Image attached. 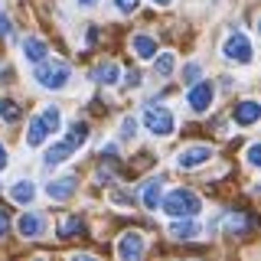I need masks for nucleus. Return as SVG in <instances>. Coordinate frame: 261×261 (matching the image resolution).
Listing matches in <instances>:
<instances>
[{
  "mask_svg": "<svg viewBox=\"0 0 261 261\" xmlns=\"http://www.w3.org/2000/svg\"><path fill=\"white\" fill-rule=\"evenodd\" d=\"M16 228H20V235H27V239H36V235H43V219H39L36 212H23Z\"/></svg>",
  "mask_w": 261,
  "mask_h": 261,
  "instance_id": "f8f14e48",
  "label": "nucleus"
},
{
  "mask_svg": "<svg viewBox=\"0 0 261 261\" xmlns=\"http://www.w3.org/2000/svg\"><path fill=\"white\" fill-rule=\"evenodd\" d=\"M7 228H10V219H7L4 212H0V235H7Z\"/></svg>",
  "mask_w": 261,
  "mask_h": 261,
  "instance_id": "7c9ffc66",
  "label": "nucleus"
},
{
  "mask_svg": "<svg viewBox=\"0 0 261 261\" xmlns=\"http://www.w3.org/2000/svg\"><path fill=\"white\" fill-rule=\"evenodd\" d=\"M10 196L16 202H23V206H27V202H33V196H36V186L30 183V179H23V183H16L13 190H10Z\"/></svg>",
  "mask_w": 261,
  "mask_h": 261,
  "instance_id": "6ab92c4d",
  "label": "nucleus"
},
{
  "mask_svg": "<svg viewBox=\"0 0 261 261\" xmlns=\"http://www.w3.org/2000/svg\"><path fill=\"white\" fill-rule=\"evenodd\" d=\"M121 134H124V137H134L137 134V121L134 118H124V121H121Z\"/></svg>",
  "mask_w": 261,
  "mask_h": 261,
  "instance_id": "a878e982",
  "label": "nucleus"
},
{
  "mask_svg": "<svg viewBox=\"0 0 261 261\" xmlns=\"http://www.w3.org/2000/svg\"><path fill=\"white\" fill-rule=\"evenodd\" d=\"M212 150L206 144H196V147H186V150H179V170H196L202 167V163H209Z\"/></svg>",
  "mask_w": 261,
  "mask_h": 261,
  "instance_id": "39448f33",
  "label": "nucleus"
},
{
  "mask_svg": "<svg viewBox=\"0 0 261 261\" xmlns=\"http://www.w3.org/2000/svg\"><path fill=\"white\" fill-rule=\"evenodd\" d=\"M0 118L4 121H20V108H16V101H0Z\"/></svg>",
  "mask_w": 261,
  "mask_h": 261,
  "instance_id": "5701e85b",
  "label": "nucleus"
},
{
  "mask_svg": "<svg viewBox=\"0 0 261 261\" xmlns=\"http://www.w3.org/2000/svg\"><path fill=\"white\" fill-rule=\"evenodd\" d=\"M153 4H157V7H167V4H170V0H153Z\"/></svg>",
  "mask_w": 261,
  "mask_h": 261,
  "instance_id": "72a5a7b5",
  "label": "nucleus"
},
{
  "mask_svg": "<svg viewBox=\"0 0 261 261\" xmlns=\"http://www.w3.org/2000/svg\"><path fill=\"white\" fill-rule=\"evenodd\" d=\"M137 4H141V0H114V7H118L121 13H134Z\"/></svg>",
  "mask_w": 261,
  "mask_h": 261,
  "instance_id": "bb28decb",
  "label": "nucleus"
},
{
  "mask_svg": "<svg viewBox=\"0 0 261 261\" xmlns=\"http://www.w3.org/2000/svg\"><path fill=\"white\" fill-rule=\"evenodd\" d=\"M7 167V150H4V144H0V170Z\"/></svg>",
  "mask_w": 261,
  "mask_h": 261,
  "instance_id": "2f4dec72",
  "label": "nucleus"
},
{
  "mask_svg": "<svg viewBox=\"0 0 261 261\" xmlns=\"http://www.w3.org/2000/svg\"><path fill=\"white\" fill-rule=\"evenodd\" d=\"M39 118H43V124L49 127V134H53V130H59V124H62V114H59V108H46L43 114H39Z\"/></svg>",
  "mask_w": 261,
  "mask_h": 261,
  "instance_id": "412c9836",
  "label": "nucleus"
},
{
  "mask_svg": "<svg viewBox=\"0 0 261 261\" xmlns=\"http://www.w3.org/2000/svg\"><path fill=\"white\" fill-rule=\"evenodd\" d=\"M212 82H193V88H190V98H186V101H190V108L193 111H206L209 105H212Z\"/></svg>",
  "mask_w": 261,
  "mask_h": 261,
  "instance_id": "423d86ee",
  "label": "nucleus"
},
{
  "mask_svg": "<svg viewBox=\"0 0 261 261\" xmlns=\"http://www.w3.org/2000/svg\"><path fill=\"white\" fill-rule=\"evenodd\" d=\"M124 82H127L130 88H137V85H141V75H137V72H127V75H124Z\"/></svg>",
  "mask_w": 261,
  "mask_h": 261,
  "instance_id": "c85d7f7f",
  "label": "nucleus"
},
{
  "mask_svg": "<svg viewBox=\"0 0 261 261\" xmlns=\"http://www.w3.org/2000/svg\"><path fill=\"white\" fill-rule=\"evenodd\" d=\"M153 69H157V75H173V69H176V56L173 53H160V59L153 62Z\"/></svg>",
  "mask_w": 261,
  "mask_h": 261,
  "instance_id": "aec40b11",
  "label": "nucleus"
},
{
  "mask_svg": "<svg viewBox=\"0 0 261 261\" xmlns=\"http://www.w3.org/2000/svg\"><path fill=\"white\" fill-rule=\"evenodd\" d=\"M0 36H10V20L0 13Z\"/></svg>",
  "mask_w": 261,
  "mask_h": 261,
  "instance_id": "c756f323",
  "label": "nucleus"
},
{
  "mask_svg": "<svg viewBox=\"0 0 261 261\" xmlns=\"http://www.w3.org/2000/svg\"><path fill=\"white\" fill-rule=\"evenodd\" d=\"M46 137H49V127L43 124V118H33V121H30V134H27V144H30V147H39V144L46 141Z\"/></svg>",
  "mask_w": 261,
  "mask_h": 261,
  "instance_id": "dca6fc26",
  "label": "nucleus"
},
{
  "mask_svg": "<svg viewBox=\"0 0 261 261\" xmlns=\"http://www.w3.org/2000/svg\"><path fill=\"white\" fill-rule=\"evenodd\" d=\"M39 82L43 88H53V92H59V88H65L69 85V79H72V69L65 62H39L36 65V75H33Z\"/></svg>",
  "mask_w": 261,
  "mask_h": 261,
  "instance_id": "f03ea898",
  "label": "nucleus"
},
{
  "mask_svg": "<svg viewBox=\"0 0 261 261\" xmlns=\"http://www.w3.org/2000/svg\"><path fill=\"white\" fill-rule=\"evenodd\" d=\"M72 150H75V144H72V141H59V144H53V147H49V150H46V167H56V163H65V160H69L72 157Z\"/></svg>",
  "mask_w": 261,
  "mask_h": 261,
  "instance_id": "9b49d317",
  "label": "nucleus"
},
{
  "mask_svg": "<svg viewBox=\"0 0 261 261\" xmlns=\"http://www.w3.org/2000/svg\"><path fill=\"white\" fill-rule=\"evenodd\" d=\"M79 4H82V7H95V0H79Z\"/></svg>",
  "mask_w": 261,
  "mask_h": 261,
  "instance_id": "473e14b6",
  "label": "nucleus"
},
{
  "mask_svg": "<svg viewBox=\"0 0 261 261\" xmlns=\"http://www.w3.org/2000/svg\"><path fill=\"white\" fill-rule=\"evenodd\" d=\"M134 53L141 56V59H153V56H157V39H150V36H134Z\"/></svg>",
  "mask_w": 261,
  "mask_h": 261,
  "instance_id": "f3484780",
  "label": "nucleus"
},
{
  "mask_svg": "<svg viewBox=\"0 0 261 261\" xmlns=\"http://www.w3.org/2000/svg\"><path fill=\"white\" fill-rule=\"evenodd\" d=\"M222 53H225V59H235V62H245V65L255 59V53H251V43L242 36V33H235V36H228V39H225Z\"/></svg>",
  "mask_w": 261,
  "mask_h": 261,
  "instance_id": "20e7f679",
  "label": "nucleus"
},
{
  "mask_svg": "<svg viewBox=\"0 0 261 261\" xmlns=\"http://www.w3.org/2000/svg\"><path fill=\"white\" fill-rule=\"evenodd\" d=\"M160 199H163V179H147L144 183V206L147 209H157L160 206Z\"/></svg>",
  "mask_w": 261,
  "mask_h": 261,
  "instance_id": "4468645a",
  "label": "nucleus"
},
{
  "mask_svg": "<svg viewBox=\"0 0 261 261\" xmlns=\"http://www.w3.org/2000/svg\"><path fill=\"white\" fill-rule=\"evenodd\" d=\"M232 114H235V124L251 127V124H255V121L261 118V105H258V101H239Z\"/></svg>",
  "mask_w": 261,
  "mask_h": 261,
  "instance_id": "1a4fd4ad",
  "label": "nucleus"
},
{
  "mask_svg": "<svg viewBox=\"0 0 261 261\" xmlns=\"http://www.w3.org/2000/svg\"><path fill=\"white\" fill-rule=\"evenodd\" d=\"M75 190H79V179L75 176H62V179H53V183L46 186V196L56 199V202H62V199H72Z\"/></svg>",
  "mask_w": 261,
  "mask_h": 261,
  "instance_id": "0eeeda50",
  "label": "nucleus"
},
{
  "mask_svg": "<svg viewBox=\"0 0 261 261\" xmlns=\"http://www.w3.org/2000/svg\"><path fill=\"white\" fill-rule=\"evenodd\" d=\"M118 255L124 258V261H137L144 255V239L137 232H127V235H121V242H118Z\"/></svg>",
  "mask_w": 261,
  "mask_h": 261,
  "instance_id": "6e6552de",
  "label": "nucleus"
},
{
  "mask_svg": "<svg viewBox=\"0 0 261 261\" xmlns=\"http://www.w3.org/2000/svg\"><path fill=\"white\" fill-rule=\"evenodd\" d=\"M46 53H49V46L39 36H27V39H23V56H27L30 62H43Z\"/></svg>",
  "mask_w": 261,
  "mask_h": 261,
  "instance_id": "ddd939ff",
  "label": "nucleus"
},
{
  "mask_svg": "<svg viewBox=\"0 0 261 261\" xmlns=\"http://www.w3.org/2000/svg\"><path fill=\"white\" fill-rule=\"evenodd\" d=\"M144 127L150 130V134H157V137H170L173 127H176V121H173V114L167 108H147L144 111Z\"/></svg>",
  "mask_w": 261,
  "mask_h": 261,
  "instance_id": "7ed1b4c3",
  "label": "nucleus"
},
{
  "mask_svg": "<svg viewBox=\"0 0 261 261\" xmlns=\"http://www.w3.org/2000/svg\"><path fill=\"white\" fill-rule=\"evenodd\" d=\"M245 157H248V163H251V167H258V163H261V147H258V144H251Z\"/></svg>",
  "mask_w": 261,
  "mask_h": 261,
  "instance_id": "cd10ccee",
  "label": "nucleus"
},
{
  "mask_svg": "<svg viewBox=\"0 0 261 261\" xmlns=\"http://www.w3.org/2000/svg\"><path fill=\"white\" fill-rule=\"evenodd\" d=\"M228 232H245V228H248V219L245 216H228Z\"/></svg>",
  "mask_w": 261,
  "mask_h": 261,
  "instance_id": "b1692460",
  "label": "nucleus"
},
{
  "mask_svg": "<svg viewBox=\"0 0 261 261\" xmlns=\"http://www.w3.org/2000/svg\"><path fill=\"white\" fill-rule=\"evenodd\" d=\"M65 141H72L75 147H82V144L88 141V127H85V124H79V121H75V124L69 127V137H65Z\"/></svg>",
  "mask_w": 261,
  "mask_h": 261,
  "instance_id": "4be33fe9",
  "label": "nucleus"
},
{
  "mask_svg": "<svg viewBox=\"0 0 261 261\" xmlns=\"http://www.w3.org/2000/svg\"><path fill=\"white\" fill-rule=\"evenodd\" d=\"M160 209L167 212V216H173V219H179V216H196V212L202 209V202H199V196H196L193 190H173L170 196H163L160 199Z\"/></svg>",
  "mask_w": 261,
  "mask_h": 261,
  "instance_id": "f257e3e1",
  "label": "nucleus"
},
{
  "mask_svg": "<svg viewBox=\"0 0 261 261\" xmlns=\"http://www.w3.org/2000/svg\"><path fill=\"white\" fill-rule=\"evenodd\" d=\"M118 75H121V69H118L114 62L98 65V69H95V82H101V85H114V82H118Z\"/></svg>",
  "mask_w": 261,
  "mask_h": 261,
  "instance_id": "a211bd4d",
  "label": "nucleus"
},
{
  "mask_svg": "<svg viewBox=\"0 0 261 261\" xmlns=\"http://www.w3.org/2000/svg\"><path fill=\"white\" fill-rule=\"evenodd\" d=\"M82 232H85V225H82L79 216H65L59 222V235H62V239H79Z\"/></svg>",
  "mask_w": 261,
  "mask_h": 261,
  "instance_id": "2eb2a0df",
  "label": "nucleus"
},
{
  "mask_svg": "<svg viewBox=\"0 0 261 261\" xmlns=\"http://www.w3.org/2000/svg\"><path fill=\"white\" fill-rule=\"evenodd\" d=\"M170 235L173 239H179V242H190V239H196L199 235V225L193 222V216H179L173 225H170Z\"/></svg>",
  "mask_w": 261,
  "mask_h": 261,
  "instance_id": "9d476101",
  "label": "nucleus"
},
{
  "mask_svg": "<svg viewBox=\"0 0 261 261\" xmlns=\"http://www.w3.org/2000/svg\"><path fill=\"white\" fill-rule=\"evenodd\" d=\"M196 79H199V65H196V62H190V65L183 69V82H186V85H193Z\"/></svg>",
  "mask_w": 261,
  "mask_h": 261,
  "instance_id": "393cba45",
  "label": "nucleus"
}]
</instances>
